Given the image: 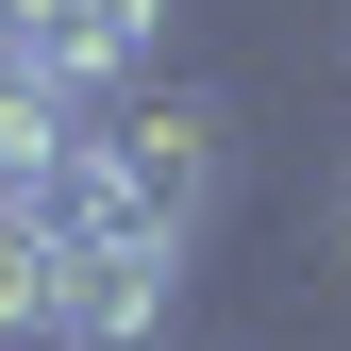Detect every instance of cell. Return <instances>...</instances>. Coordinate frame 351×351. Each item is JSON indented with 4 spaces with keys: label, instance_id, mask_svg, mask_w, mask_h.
<instances>
[{
    "label": "cell",
    "instance_id": "obj_1",
    "mask_svg": "<svg viewBox=\"0 0 351 351\" xmlns=\"http://www.w3.org/2000/svg\"><path fill=\"white\" fill-rule=\"evenodd\" d=\"M217 184H234V84H117L101 101V134H84V167L51 184V234H167V251H201V217Z\"/></svg>",
    "mask_w": 351,
    "mask_h": 351
},
{
    "label": "cell",
    "instance_id": "obj_2",
    "mask_svg": "<svg viewBox=\"0 0 351 351\" xmlns=\"http://www.w3.org/2000/svg\"><path fill=\"white\" fill-rule=\"evenodd\" d=\"M167 318H184V251L167 234H84L67 301H51V351H167Z\"/></svg>",
    "mask_w": 351,
    "mask_h": 351
},
{
    "label": "cell",
    "instance_id": "obj_3",
    "mask_svg": "<svg viewBox=\"0 0 351 351\" xmlns=\"http://www.w3.org/2000/svg\"><path fill=\"white\" fill-rule=\"evenodd\" d=\"M151 51H167V0H34V17L0 34V67L67 84V101H117V84H151Z\"/></svg>",
    "mask_w": 351,
    "mask_h": 351
},
{
    "label": "cell",
    "instance_id": "obj_4",
    "mask_svg": "<svg viewBox=\"0 0 351 351\" xmlns=\"http://www.w3.org/2000/svg\"><path fill=\"white\" fill-rule=\"evenodd\" d=\"M84 134H101V101H67V84L0 67V217H51V184L84 167Z\"/></svg>",
    "mask_w": 351,
    "mask_h": 351
},
{
    "label": "cell",
    "instance_id": "obj_5",
    "mask_svg": "<svg viewBox=\"0 0 351 351\" xmlns=\"http://www.w3.org/2000/svg\"><path fill=\"white\" fill-rule=\"evenodd\" d=\"M51 301H67V234L51 217H0V335H51Z\"/></svg>",
    "mask_w": 351,
    "mask_h": 351
},
{
    "label": "cell",
    "instance_id": "obj_6",
    "mask_svg": "<svg viewBox=\"0 0 351 351\" xmlns=\"http://www.w3.org/2000/svg\"><path fill=\"white\" fill-rule=\"evenodd\" d=\"M17 17H34V0H0V34H17Z\"/></svg>",
    "mask_w": 351,
    "mask_h": 351
}]
</instances>
